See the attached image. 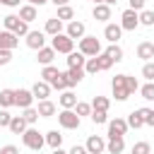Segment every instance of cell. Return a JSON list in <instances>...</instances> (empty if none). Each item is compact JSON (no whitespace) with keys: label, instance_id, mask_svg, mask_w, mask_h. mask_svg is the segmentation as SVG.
<instances>
[{"label":"cell","instance_id":"19","mask_svg":"<svg viewBox=\"0 0 154 154\" xmlns=\"http://www.w3.org/2000/svg\"><path fill=\"white\" fill-rule=\"evenodd\" d=\"M53 58H55V51H53L51 46H43L41 51H36V60H38L43 67H46V65H51V63H53Z\"/></svg>","mask_w":154,"mask_h":154},{"label":"cell","instance_id":"13","mask_svg":"<svg viewBox=\"0 0 154 154\" xmlns=\"http://www.w3.org/2000/svg\"><path fill=\"white\" fill-rule=\"evenodd\" d=\"M65 79H67V89L75 87V84H79L84 79V67H67L65 70Z\"/></svg>","mask_w":154,"mask_h":154},{"label":"cell","instance_id":"43","mask_svg":"<svg viewBox=\"0 0 154 154\" xmlns=\"http://www.w3.org/2000/svg\"><path fill=\"white\" fill-rule=\"evenodd\" d=\"M142 77H144L147 82H154V63H152V60L142 65Z\"/></svg>","mask_w":154,"mask_h":154},{"label":"cell","instance_id":"28","mask_svg":"<svg viewBox=\"0 0 154 154\" xmlns=\"http://www.w3.org/2000/svg\"><path fill=\"white\" fill-rule=\"evenodd\" d=\"M103 53H106V55H108L113 63H120V60H123V48H120L118 43H111V46H108Z\"/></svg>","mask_w":154,"mask_h":154},{"label":"cell","instance_id":"42","mask_svg":"<svg viewBox=\"0 0 154 154\" xmlns=\"http://www.w3.org/2000/svg\"><path fill=\"white\" fill-rule=\"evenodd\" d=\"M91 123H96V125H103V123H108V116H106V111H91Z\"/></svg>","mask_w":154,"mask_h":154},{"label":"cell","instance_id":"8","mask_svg":"<svg viewBox=\"0 0 154 154\" xmlns=\"http://www.w3.org/2000/svg\"><path fill=\"white\" fill-rule=\"evenodd\" d=\"M31 103H34L31 89H14V106H19L24 111V108H31Z\"/></svg>","mask_w":154,"mask_h":154},{"label":"cell","instance_id":"53","mask_svg":"<svg viewBox=\"0 0 154 154\" xmlns=\"http://www.w3.org/2000/svg\"><path fill=\"white\" fill-rule=\"evenodd\" d=\"M53 154H67V152H65L63 147H58V149H53Z\"/></svg>","mask_w":154,"mask_h":154},{"label":"cell","instance_id":"35","mask_svg":"<svg viewBox=\"0 0 154 154\" xmlns=\"http://www.w3.org/2000/svg\"><path fill=\"white\" fill-rule=\"evenodd\" d=\"M137 17H140V24L142 26H154V12L152 10H142Z\"/></svg>","mask_w":154,"mask_h":154},{"label":"cell","instance_id":"2","mask_svg":"<svg viewBox=\"0 0 154 154\" xmlns=\"http://www.w3.org/2000/svg\"><path fill=\"white\" fill-rule=\"evenodd\" d=\"M77 51H79L84 58H96V55L101 53V41H99L96 36H82Z\"/></svg>","mask_w":154,"mask_h":154},{"label":"cell","instance_id":"36","mask_svg":"<svg viewBox=\"0 0 154 154\" xmlns=\"http://www.w3.org/2000/svg\"><path fill=\"white\" fill-rule=\"evenodd\" d=\"M140 94H142V99H144V101H154V82L142 84V87H140Z\"/></svg>","mask_w":154,"mask_h":154},{"label":"cell","instance_id":"33","mask_svg":"<svg viewBox=\"0 0 154 154\" xmlns=\"http://www.w3.org/2000/svg\"><path fill=\"white\" fill-rule=\"evenodd\" d=\"M128 128H135V130H140V128H144V120H142V116H140V111H132V113L128 116Z\"/></svg>","mask_w":154,"mask_h":154},{"label":"cell","instance_id":"12","mask_svg":"<svg viewBox=\"0 0 154 154\" xmlns=\"http://www.w3.org/2000/svg\"><path fill=\"white\" fill-rule=\"evenodd\" d=\"M26 46L34 48V51H41L46 46V34L43 31H29L26 34Z\"/></svg>","mask_w":154,"mask_h":154},{"label":"cell","instance_id":"29","mask_svg":"<svg viewBox=\"0 0 154 154\" xmlns=\"http://www.w3.org/2000/svg\"><path fill=\"white\" fill-rule=\"evenodd\" d=\"M58 75H60V70H58L55 65H46V67L41 70V79H43V82H48V84H51Z\"/></svg>","mask_w":154,"mask_h":154},{"label":"cell","instance_id":"30","mask_svg":"<svg viewBox=\"0 0 154 154\" xmlns=\"http://www.w3.org/2000/svg\"><path fill=\"white\" fill-rule=\"evenodd\" d=\"M0 106H2V108L14 106V89H2V91H0Z\"/></svg>","mask_w":154,"mask_h":154},{"label":"cell","instance_id":"40","mask_svg":"<svg viewBox=\"0 0 154 154\" xmlns=\"http://www.w3.org/2000/svg\"><path fill=\"white\" fill-rule=\"evenodd\" d=\"M75 113H77L79 118H82V116H91V103H87V101H77Z\"/></svg>","mask_w":154,"mask_h":154},{"label":"cell","instance_id":"39","mask_svg":"<svg viewBox=\"0 0 154 154\" xmlns=\"http://www.w3.org/2000/svg\"><path fill=\"white\" fill-rule=\"evenodd\" d=\"M51 87H53V89H58V91H65V89H67V79H65V72H60V75H58V77L51 82Z\"/></svg>","mask_w":154,"mask_h":154},{"label":"cell","instance_id":"34","mask_svg":"<svg viewBox=\"0 0 154 154\" xmlns=\"http://www.w3.org/2000/svg\"><path fill=\"white\" fill-rule=\"evenodd\" d=\"M96 60H99V70H101V72H106V70H111V67H113V60H111L103 51L96 55Z\"/></svg>","mask_w":154,"mask_h":154},{"label":"cell","instance_id":"46","mask_svg":"<svg viewBox=\"0 0 154 154\" xmlns=\"http://www.w3.org/2000/svg\"><path fill=\"white\" fill-rule=\"evenodd\" d=\"M12 63V51H0V65H10Z\"/></svg>","mask_w":154,"mask_h":154},{"label":"cell","instance_id":"44","mask_svg":"<svg viewBox=\"0 0 154 154\" xmlns=\"http://www.w3.org/2000/svg\"><path fill=\"white\" fill-rule=\"evenodd\" d=\"M149 152H152L149 142H135L132 144V154H149Z\"/></svg>","mask_w":154,"mask_h":154},{"label":"cell","instance_id":"15","mask_svg":"<svg viewBox=\"0 0 154 154\" xmlns=\"http://www.w3.org/2000/svg\"><path fill=\"white\" fill-rule=\"evenodd\" d=\"M31 94H34V99L43 101V99H48V96H51V84H48V82H43V79H38V82L31 87Z\"/></svg>","mask_w":154,"mask_h":154},{"label":"cell","instance_id":"54","mask_svg":"<svg viewBox=\"0 0 154 154\" xmlns=\"http://www.w3.org/2000/svg\"><path fill=\"white\" fill-rule=\"evenodd\" d=\"M116 2H118V0H106L103 5H108V7H111V5H116Z\"/></svg>","mask_w":154,"mask_h":154},{"label":"cell","instance_id":"45","mask_svg":"<svg viewBox=\"0 0 154 154\" xmlns=\"http://www.w3.org/2000/svg\"><path fill=\"white\" fill-rule=\"evenodd\" d=\"M10 120H12V116L7 113V108H2V111H0V128H7Z\"/></svg>","mask_w":154,"mask_h":154},{"label":"cell","instance_id":"50","mask_svg":"<svg viewBox=\"0 0 154 154\" xmlns=\"http://www.w3.org/2000/svg\"><path fill=\"white\" fill-rule=\"evenodd\" d=\"M0 2H2L5 7H19V2H22V0H0Z\"/></svg>","mask_w":154,"mask_h":154},{"label":"cell","instance_id":"23","mask_svg":"<svg viewBox=\"0 0 154 154\" xmlns=\"http://www.w3.org/2000/svg\"><path fill=\"white\" fill-rule=\"evenodd\" d=\"M7 128H10L14 135H24V130H26L29 125H26V120H24L22 116H12V120H10V125H7Z\"/></svg>","mask_w":154,"mask_h":154},{"label":"cell","instance_id":"20","mask_svg":"<svg viewBox=\"0 0 154 154\" xmlns=\"http://www.w3.org/2000/svg\"><path fill=\"white\" fill-rule=\"evenodd\" d=\"M36 111H38V116H41V118H53V116H55V103H53V101H48V99H43V101H38Z\"/></svg>","mask_w":154,"mask_h":154},{"label":"cell","instance_id":"5","mask_svg":"<svg viewBox=\"0 0 154 154\" xmlns=\"http://www.w3.org/2000/svg\"><path fill=\"white\" fill-rule=\"evenodd\" d=\"M51 48L55 51V53H72L75 51V41L67 36V34H58V36H53L51 38Z\"/></svg>","mask_w":154,"mask_h":154},{"label":"cell","instance_id":"14","mask_svg":"<svg viewBox=\"0 0 154 154\" xmlns=\"http://www.w3.org/2000/svg\"><path fill=\"white\" fill-rule=\"evenodd\" d=\"M19 43V38L12 31H0V51H14Z\"/></svg>","mask_w":154,"mask_h":154},{"label":"cell","instance_id":"47","mask_svg":"<svg viewBox=\"0 0 154 154\" xmlns=\"http://www.w3.org/2000/svg\"><path fill=\"white\" fill-rule=\"evenodd\" d=\"M144 2H147V0H130V10L142 12V10H144Z\"/></svg>","mask_w":154,"mask_h":154},{"label":"cell","instance_id":"38","mask_svg":"<svg viewBox=\"0 0 154 154\" xmlns=\"http://www.w3.org/2000/svg\"><path fill=\"white\" fill-rule=\"evenodd\" d=\"M137 111H140V116H142L144 125L154 128V108H137Z\"/></svg>","mask_w":154,"mask_h":154},{"label":"cell","instance_id":"32","mask_svg":"<svg viewBox=\"0 0 154 154\" xmlns=\"http://www.w3.org/2000/svg\"><path fill=\"white\" fill-rule=\"evenodd\" d=\"M108 106H111V101L106 96H94L91 99V111H108Z\"/></svg>","mask_w":154,"mask_h":154},{"label":"cell","instance_id":"25","mask_svg":"<svg viewBox=\"0 0 154 154\" xmlns=\"http://www.w3.org/2000/svg\"><path fill=\"white\" fill-rule=\"evenodd\" d=\"M58 101H60V106H63V108H70V111L77 106V96H75L70 89H65V91L60 94V99H58Z\"/></svg>","mask_w":154,"mask_h":154},{"label":"cell","instance_id":"51","mask_svg":"<svg viewBox=\"0 0 154 154\" xmlns=\"http://www.w3.org/2000/svg\"><path fill=\"white\" fill-rule=\"evenodd\" d=\"M46 2H51V0H29V5H34V7H41V5H46Z\"/></svg>","mask_w":154,"mask_h":154},{"label":"cell","instance_id":"27","mask_svg":"<svg viewBox=\"0 0 154 154\" xmlns=\"http://www.w3.org/2000/svg\"><path fill=\"white\" fill-rule=\"evenodd\" d=\"M84 63H87V58H84L79 51L67 53V67H84Z\"/></svg>","mask_w":154,"mask_h":154},{"label":"cell","instance_id":"16","mask_svg":"<svg viewBox=\"0 0 154 154\" xmlns=\"http://www.w3.org/2000/svg\"><path fill=\"white\" fill-rule=\"evenodd\" d=\"M103 36H106V41H108V43H118V41H120V36H123L120 24H106Z\"/></svg>","mask_w":154,"mask_h":154},{"label":"cell","instance_id":"4","mask_svg":"<svg viewBox=\"0 0 154 154\" xmlns=\"http://www.w3.org/2000/svg\"><path fill=\"white\" fill-rule=\"evenodd\" d=\"M22 142H24V147H29V149H34V152H38L43 144H46V137L36 130V128H26L24 130V135H22Z\"/></svg>","mask_w":154,"mask_h":154},{"label":"cell","instance_id":"55","mask_svg":"<svg viewBox=\"0 0 154 154\" xmlns=\"http://www.w3.org/2000/svg\"><path fill=\"white\" fill-rule=\"evenodd\" d=\"M101 2H106V0H94V5H101Z\"/></svg>","mask_w":154,"mask_h":154},{"label":"cell","instance_id":"49","mask_svg":"<svg viewBox=\"0 0 154 154\" xmlns=\"http://www.w3.org/2000/svg\"><path fill=\"white\" fill-rule=\"evenodd\" d=\"M67 154H87V147H84V144H75Z\"/></svg>","mask_w":154,"mask_h":154},{"label":"cell","instance_id":"52","mask_svg":"<svg viewBox=\"0 0 154 154\" xmlns=\"http://www.w3.org/2000/svg\"><path fill=\"white\" fill-rule=\"evenodd\" d=\"M51 2H53V5H55V7H63V5H67V2H70V0H51Z\"/></svg>","mask_w":154,"mask_h":154},{"label":"cell","instance_id":"18","mask_svg":"<svg viewBox=\"0 0 154 154\" xmlns=\"http://www.w3.org/2000/svg\"><path fill=\"white\" fill-rule=\"evenodd\" d=\"M137 58H142L144 63H149V60L154 58V43H152V41H142V43L137 46Z\"/></svg>","mask_w":154,"mask_h":154},{"label":"cell","instance_id":"26","mask_svg":"<svg viewBox=\"0 0 154 154\" xmlns=\"http://www.w3.org/2000/svg\"><path fill=\"white\" fill-rule=\"evenodd\" d=\"M43 137H46V144H48L51 149H58V147L63 144V135H60L58 130H48Z\"/></svg>","mask_w":154,"mask_h":154},{"label":"cell","instance_id":"31","mask_svg":"<svg viewBox=\"0 0 154 154\" xmlns=\"http://www.w3.org/2000/svg\"><path fill=\"white\" fill-rule=\"evenodd\" d=\"M60 22H72L75 19V10L70 7V5H63V7H58V14H55Z\"/></svg>","mask_w":154,"mask_h":154},{"label":"cell","instance_id":"37","mask_svg":"<svg viewBox=\"0 0 154 154\" xmlns=\"http://www.w3.org/2000/svg\"><path fill=\"white\" fill-rule=\"evenodd\" d=\"M96 72H101V70H99V60H96V58H87V63H84V75H96Z\"/></svg>","mask_w":154,"mask_h":154},{"label":"cell","instance_id":"1","mask_svg":"<svg viewBox=\"0 0 154 154\" xmlns=\"http://www.w3.org/2000/svg\"><path fill=\"white\" fill-rule=\"evenodd\" d=\"M111 89H113L116 101H128L130 94H135V91L140 89V84H137V79L130 77V75H116L113 82H111Z\"/></svg>","mask_w":154,"mask_h":154},{"label":"cell","instance_id":"17","mask_svg":"<svg viewBox=\"0 0 154 154\" xmlns=\"http://www.w3.org/2000/svg\"><path fill=\"white\" fill-rule=\"evenodd\" d=\"M43 34H48V36H58V34H63V22H60L58 17H51V19H46Z\"/></svg>","mask_w":154,"mask_h":154},{"label":"cell","instance_id":"48","mask_svg":"<svg viewBox=\"0 0 154 154\" xmlns=\"http://www.w3.org/2000/svg\"><path fill=\"white\" fill-rule=\"evenodd\" d=\"M0 154H19V149L14 144H5V147H0Z\"/></svg>","mask_w":154,"mask_h":154},{"label":"cell","instance_id":"9","mask_svg":"<svg viewBox=\"0 0 154 154\" xmlns=\"http://www.w3.org/2000/svg\"><path fill=\"white\" fill-rule=\"evenodd\" d=\"M87 154H103V149H106V140L101 137V135H89V140H87Z\"/></svg>","mask_w":154,"mask_h":154},{"label":"cell","instance_id":"6","mask_svg":"<svg viewBox=\"0 0 154 154\" xmlns=\"http://www.w3.org/2000/svg\"><path fill=\"white\" fill-rule=\"evenodd\" d=\"M79 116L75 113V111H70V108H63L60 113H58V123H60V128H65V130H77L79 128Z\"/></svg>","mask_w":154,"mask_h":154},{"label":"cell","instance_id":"22","mask_svg":"<svg viewBox=\"0 0 154 154\" xmlns=\"http://www.w3.org/2000/svg\"><path fill=\"white\" fill-rule=\"evenodd\" d=\"M91 14H94V19L96 22H106V19H111V7L108 5H94V10H91Z\"/></svg>","mask_w":154,"mask_h":154},{"label":"cell","instance_id":"7","mask_svg":"<svg viewBox=\"0 0 154 154\" xmlns=\"http://www.w3.org/2000/svg\"><path fill=\"white\" fill-rule=\"evenodd\" d=\"M140 12H135V10H125L123 14H120V29L123 31H135L137 26H140V17H137Z\"/></svg>","mask_w":154,"mask_h":154},{"label":"cell","instance_id":"10","mask_svg":"<svg viewBox=\"0 0 154 154\" xmlns=\"http://www.w3.org/2000/svg\"><path fill=\"white\" fill-rule=\"evenodd\" d=\"M125 132H128V120L123 118L108 120V137H125Z\"/></svg>","mask_w":154,"mask_h":154},{"label":"cell","instance_id":"41","mask_svg":"<svg viewBox=\"0 0 154 154\" xmlns=\"http://www.w3.org/2000/svg\"><path fill=\"white\" fill-rule=\"evenodd\" d=\"M22 118L26 120V125H34V123L38 120V111H36V108H24V113H22Z\"/></svg>","mask_w":154,"mask_h":154},{"label":"cell","instance_id":"21","mask_svg":"<svg viewBox=\"0 0 154 154\" xmlns=\"http://www.w3.org/2000/svg\"><path fill=\"white\" fill-rule=\"evenodd\" d=\"M106 149H108V154H123L125 152V140L123 137H108Z\"/></svg>","mask_w":154,"mask_h":154},{"label":"cell","instance_id":"11","mask_svg":"<svg viewBox=\"0 0 154 154\" xmlns=\"http://www.w3.org/2000/svg\"><path fill=\"white\" fill-rule=\"evenodd\" d=\"M72 41L75 38H82V36H87V26H84V22H77V19H72V22H67V31H65Z\"/></svg>","mask_w":154,"mask_h":154},{"label":"cell","instance_id":"24","mask_svg":"<svg viewBox=\"0 0 154 154\" xmlns=\"http://www.w3.org/2000/svg\"><path fill=\"white\" fill-rule=\"evenodd\" d=\"M17 17H19L22 22H26V24H29V22H34V19H36V7H34V5H22Z\"/></svg>","mask_w":154,"mask_h":154},{"label":"cell","instance_id":"3","mask_svg":"<svg viewBox=\"0 0 154 154\" xmlns=\"http://www.w3.org/2000/svg\"><path fill=\"white\" fill-rule=\"evenodd\" d=\"M2 24H5V31H12L17 38L29 34V24H26V22H22L17 14H7V17L2 19Z\"/></svg>","mask_w":154,"mask_h":154}]
</instances>
